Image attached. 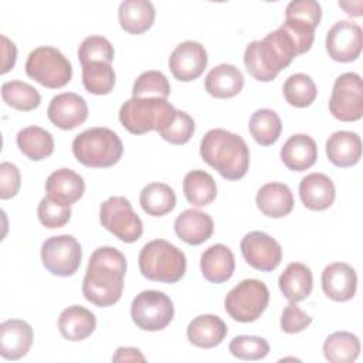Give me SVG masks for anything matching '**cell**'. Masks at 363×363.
I'll list each match as a JSON object with an SVG mask.
<instances>
[{"mask_svg":"<svg viewBox=\"0 0 363 363\" xmlns=\"http://www.w3.org/2000/svg\"><path fill=\"white\" fill-rule=\"evenodd\" d=\"M33 345V329L21 319H9L0 325V354L7 360L24 357Z\"/></svg>","mask_w":363,"mask_h":363,"instance_id":"18","label":"cell"},{"mask_svg":"<svg viewBox=\"0 0 363 363\" xmlns=\"http://www.w3.org/2000/svg\"><path fill=\"white\" fill-rule=\"evenodd\" d=\"M99 221L123 242H135L143 234L140 217L133 211L130 201L122 196H112L101 204Z\"/></svg>","mask_w":363,"mask_h":363,"instance_id":"10","label":"cell"},{"mask_svg":"<svg viewBox=\"0 0 363 363\" xmlns=\"http://www.w3.org/2000/svg\"><path fill=\"white\" fill-rule=\"evenodd\" d=\"M20 170L16 164L3 162L0 164V199L7 200L14 197L20 190Z\"/></svg>","mask_w":363,"mask_h":363,"instance_id":"46","label":"cell"},{"mask_svg":"<svg viewBox=\"0 0 363 363\" xmlns=\"http://www.w3.org/2000/svg\"><path fill=\"white\" fill-rule=\"evenodd\" d=\"M82 84L89 94L106 95L115 86V71L111 64L95 61L82 65Z\"/></svg>","mask_w":363,"mask_h":363,"instance_id":"38","label":"cell"},{"mask_svg":"<svg viewBox=\"0 0 363 363\" xmlns=\"http://www.w3.org/2000/svg\"><path fill=\"white\" fill-rule=\"evenodd\" d=\"M115 51L111 41L102 35H89L78 47V60L81 65L102 61L111 64L113 61Z\"/></svg>","mask_w":363,"mask_h":363,"instance_id":"41","label":"cell"},{"mask_svg":"<svg viewBox=\"0 0 363 363\" xmlns=\"http://www.w3.org/2000/svg\"><path fill=\"white\" fill-rule=\"evenodd\" d=\"M329 111L342 122H354L363 116V84L359 74L345 72L336 78Z\"/></svg>","mask_w":363,"mask_h":363,"instance_id":"11","label":"cell"},{"mask_svg":"<svg viewBox=\"0 0 363 363\" xmlns=\"http://www.w3.org/2000/svg\"><path fill=\"white\" fill-rule=\"evenodd\" d=\"M312 322V318L306 315L296 302H291L285 306L281 316V329L285 333H299L306 329Z\"/></svg>","mask_w":363,"mask_h":363,"instance_id":"45","label":"cell"},{"mask_svg":"<svg viewBox=\"0 0 363 363\" xmlns=\"http://www.w3.org/2000/svg\"><path fill=\"white\" fill-rule=\"evenodd\" d=\"M47 116L57 128L71 130L86 121L88 105L81 95L75 92H62L51 99Z\"/></svg>","mask_w":363,"mask_h":363,"instance_id":"16","label":"cell"},{"mask_svg":"<svg viewBox=\"0 0 363 363\" xmlns=\"http://www.w3.org/2000/svg\"><path fill=\"white\" fill-rule=\"evenodd\" d=\"M133 96L139 98H164L170 95V84L166 75L160 71H145L142 72L132 88Z\"/></svg>","mask_w":363,"mask_h":363,"instance_id":"40","label":"cell"},{"mask_svg":"<svg viewBox=\"0 0 363 363\" xmlns=\"http://www.w3.org/2000/svg\"><path fill=\"white\" fill-rule=\"evenodd\" d=\"M155 7L147 0H125L119 4L118 18L122 30L129 34L147 31L155 21Z\"/></svg>","mask_w":363,"mask_h":363,"instance_id":"30","label":"cell"},{"mask_svg":"<svg viewBox=\"0 0 363 363\" xmlns=\"http://www.w3.org/2000/svg\"><path fill=\"white\" fill-rule=\"evenodd\" d=\"M360 340L350 332H335L323 343V354L332 363H350L359 357Z\"/></svg>","mask_w":363,"mask_h":363,"instance_id":"36","label":"cell"},{"mask_svg":"<svg viewBox=\"0 0 363 363\" xmlns=\"http://www.w3.org/2000/svg\"><path fill=\"white\" fill-rule=\"evenodd\" d=\"M322 9L315 0H294L286 6L285 21L289 28L315 35V28L320 23Z\"/></svg>","mask_w":363,"mask_h":363,"instance_id":"31","label":"cell"},{"mask_svg":"<svg viewBox=\"0 0 363 363\" xmlns=\"http://www.w3.org/2000/svg\"><path fill=\"white\" fill-rule=\"evenodd\" d=\"M200 268L203 277L213 284L228 281L235 269V259L231 250L224 244L208 247L200 257Z\"/></svg>","mask_w":363,"mask_h":363,"instance_id":"22","label":"cell"},{"mask_svg":"<svg viewBox=\"0 0 363 363\" xmlns=\"http://www.w3.org/2000/svg\"><path fill=\"white\" fill-rule=\"evenodd\" d=\"M214 230L213 218L197 208L184 210L174 220V231L180 240L190 245H200L207 241Z\"/></svg>","mask_w":363,"mask_h":363,"instance_id":"21","label":"cell"},{"mask_svg":"<svg viewBox=\"0 0 363 363\" xmlns=\"http://www.w3.org/2000/svg\"><path fill=\"white\" fill-rule=\"evenodd\" d=\"M315 35H303L284 23L262 40L251 41L244 51V65L257 81L269 82L286 68L296 55L313 44Z\"/></svg>","mask_w":363,"mask_h":363,"instance_id":"1","label":"cell"},{"mask_svg":"<svg viewBox=\"0 0 363 363\" xmlns=\"http://www.w3.org/2000/svg\"><path fill=\"white\" fill-rule=\"evenodd\" d=\"M240 248L245 262L258 271H274L282 261L281 244L264 231L245 234Z\"/></svg>","mask_w":363,"mask_h":363,"instance_id":"13","label":"cell"},{"mask_svg":"<svg viewBox=\"0 0 363 363\" xmlns=\"http://www.w3.org/2000/svg\"><path fill=\"white\" fill-rule=\"evenodd\" d=\"M16 142L20 152L30 160H43L54 152L52 135L40 126L23 128L17 133Z\"/></svg>","mask_w":363,"mask_h":363,"instance_id":"32","label":"cell"},{"mask_svg":"<svg viewBox=\"0 0 363 363\" xmlns=\"http://www.w3.org/2000/svg\"><path fill=\"white\" fill-rule=\"evenodd\" d=\"M174 116V106L164 98L132 96L119 109L122 126L133 135H143L150 130L159 132L170 125Z\"/></svg>","mask_w":363,"mask_h":363,"instance_id":"4","label":"cell"},{"mask_svg":"<svg viewBox=\"0 0 363 363\" xmlns=\"http://www.w3.org/2000/svg\"><path fill=\"white\" fill-rule=\"evenodd\" d=\"M269 302V291L262 281L244 279L235 285L224 299L225 312L237 322L257 320Z\"/></svg>","mask_w":363,"mask_h":363,"instance_id":"8","label":"cell"},{"mask_svg":"<svg viewBox=\"0 0 363 363\" xmlns=\"http://www.w3.org/2000/svg\"><path fill=\"white\" fill-rule=\"evenodd\" d=\"M228 350L241 360H259L269 353V345L261 336L241 335L230 342Z\"/></svg>","mask_w":363,"mask_h":363,"instance_id":"42","label":"cell"},{"mask_svg":"<svg viewBox=\"0 0 363 363\" xmlns=\"http://www.w3.org/2000/svg\"><path fill=\"white\" fill-rule=\"evenodd\" d=\"M26 72L40 85L57 89L65 86L71 81L72 65L60 50L43 45L28 54Z\"/></svg>","mask_w":363,"mask_h":363,"instance_id":"7","label":"cell"},{"mask_svg":"<svg viewBox=\"0 0 363 363\" xmlns=\"http://www.w3.org/2000/svg\"><path fill=\"white\" fill-rule=\"evenodd\" d=\"M75 159L86 167H111L123 153L121 138L108 128H91L72 140Z\"/></svg>","mask_w":363,"mask_h":363,"instance_id":"6","label":"cell"},{"mask_svg":"<svg viewBox=\"0 0 363 363\" xmlns=\"http://www.w3.org/2000/svg\"><path fill=\"white\" fill-rule=\"evenodd\" d=\"M282 91L286 102L295 108H306L312 105L318 95L313 79L302 72L289 75L284 82Z\"/></svg>","mask_w":363,"mask_h":363,"instance_id":"39","label":"cell"},{"mask_svg":"<svg viewBox=\"0 0 363 363\" xmlns=\"http://www.w3.org/2000/svg\"><path fill=\"white\" fill-rule=\"evenodd\" d=\"M126 258L113 247L96 248L88 262L82 279V294L86 301L99 308L116 303L123 291Z\"/></svg>","mask_w":363,"mask_h":363,"instance_id":"2","label":"cell"},{"mask_svg":"<svg viewBox=\"0 0 363 363\" xmlns=\"http://www.w3.org/2000/svg\"><path fill=\"white\" fill-rule=\"evenodd\" d=\"M326 156L337 167L354 166L362 157V140L356 132L337 130L326 140Z\"/></svg>","mask_w":363,"mask_h":363,"instance_id":"23","label":"cell"},{"mask_svg":"<svg viewBox=\"0 0 363 363\" xmlns=\"http://www.w3.org/2000/svg\"><path fill=\"white\" fill-rule=\"evenodd\" d=\"M174 316L172 299L160 291L147 289L135 296L130 305V318L133 323L143 330L157 332L164 329Z\"/></svg>","mask_w":363,"mask_h":363,"instance_id":"9","label":"cell"},{"mask_svg":"<svg viewBox=\"0 0 363 363\" xmlns=\"http://www.w3.org/2000/svg\"><path fill=\"white\" fill-rule=\"evenodd\" d=\"M113 362H145V356L136 347H118L112 356Z\"/></svg>","mask_w":363,"mask_h":363,"instance_id":"48","label":"cell"},{"mask_svg":"<svg viewBox=\"0 0 363 363\" xmlns=\"http://www.w3.org/2000/svg\"><path fill=\"white\" fill-rule=\"evenodd\" d=\"M1 98L9 106L23 112L38 108L41 102L40 92L33 85L23 81L4 82L1 85Z\"/></svg>","mask_w":363,"mask_h":363,"instance_id":"37","label":"cell"},{"mask_svg":"<svg viewBox=\"0 0 363 363\" xmlns=\"http://www.w3.org/2000/svg\"><path fill=\"white\" fill-rule=\"evenodd\" d=\"M200 156L225 180L244 177L250 167V149L245 140L225 129H211L203 136Z\"/></svg>","mask_w":363,"mask_h":363,"instance_id":"3","label":"cell"},{"mask_svg":"<svg viewBox=\"0 0 363 363\" xmlns=\"http://www.w3.org/2000/svg\"><path fill=\"white\" fill-rule=\"evenodd\" d=\"M357 288V275L346 262L329 264L322 272V289L328 298L336 302L352 299Z\"/></svg>","mask_w":363,"mask_h":363,"instance_id":"17","label":"cell"},{"mask_svg":"<svg viewBox=\"0 0 363 363\" xmlns=\"http://www.w3.org/2000/svg\"><path fill=\"white\" fill-rule=\"evenodd\" d=\"M37 216L40 223L47 228H61L71 218L69 206H62L52 201L48 197H44L37 208Z\"/></svg>","mask_w":363,"mask_h":363,"instance_id":"44","label":"cell"},{"mask_svg":"<svg viewBox=\"0 0 363 363\" xmlns=\"http://www.w3.org/2000/svg\"><path fill=\"white\" fill-rule=\"evenodd\" d=\"M82 258V250L75 237L62 234L47 238L41 245V261L48 272L57 277L74 275Z\"/></svg>","mask_w":363,"mask_h":363,"instance_id":"12","label":"cell"},{"mask_svg":"<svg viewBox=\"0 0 363 363\" xmlns=\"http://www.w3.org/2000/svg\"><path fill=\"white\" fill-rule=\"evenodd\" d=\"M227 325L216 315H199L187 326V339L193 346L211 349L218 346L225 335Z\"/></svg>","mask_w":363,"mask_h":363,"instance_id":"28","label":"cell"},{"mask_svg":"<svg viewBox=\"0 0 363 363\" xmlns=\"http://www.w3.org/2000/svg\"><path fill=\"white\" fill-rule=\"evenodd\" d=\"M139 269L150 281L174 284L186 272V255L166 240H153L139 252Z\"/></svg>","mask_w":363,"mask_h":363,"instance_id":"5","label":"cell"},{"mask_svg":"<svg viewBox=\"0 0 363 363\" xmlns=\"http://www.w3.org/2000/svg\"><path fill=\"white\" fill-rule=\"evenodd\" d=\"M207 51L197 41H183L170 54L169 68L182 82L197 79L207 67Z\"/></svg>","mask_w":363,"mask_h":363,"instance_id":"15","label":"cell"},{"mask_svg":"<svg viewBox=\"0 0 363 363\" xmlns=\"http://www.w3.org/2000/svg\"><path fill=\"white\" fill-rule=\"evenodd\" d=\"M248 130L258 145L271 146L281 136L282 122L275 111L264 108L255 111L251 115L248 122Z\"/></svg>","mask_w":363,"mask_h":363,"instance_id":"35","label":"cell"},{"mask_svg":"<svg viewBox=\"0 0 363 363\" xmlns=\"http://www.w3.org/2000/svg\"><path fill=\"white\" fill-rule=\"evenodd\" d=\"M183 193L194 207L208 206L217 196V184L211 174L204 170H191L184 176Z\"/></svg>","mask_w":363,"mask_h":363,"instance_id":"33","label":"cell"},{"mask_svg":"<svg viewBox=\"0 0 363 363\" xmlns=\"http://www.w3.org/2000/svg\"><path fill=\"white\" fill-rule=\"evenodd\" d=\"M336 190L332 179L323 173H311L299 183V197L303 206L313 211L329 208L335 201Z\"/></svg>","mask_w":363,"mask_h":363,"instance_id":"20","label":"cell"},{"mask_svg":"<svg viewBox=\"0 0 363 363\" xmlns=\"http://www.w3.org/2000/svg\"><path fill=\"white\" fill-rule=\"evenodd\" d=\"M244 86L242 72L231 64H220L210 69L204 79L206 91L218 99L233 98L241 92Z\"/></svg>","mask_w":363,"mask_h":363,"instance_id":"27","label":"cell"},{"mask_svg":"<svg viewBox=\"0 0 363 363\" xmlns=\"http://www.w3.org/2000/svg\"><path fill=\"white\" fill-rule=\"evenodd\" d=\"M194 133V121L193 118L183 112L176 111V116L170 125L159 130L162 139L172 145H184L187 143Z\"/></svg>","mask_w":363,"mask_h":363,"instance_id":"43","label":"cell"},{"mask_svg":"<svg viewBox=\"0 0 363 363\" xmlns=\"http://www.w3.org/2000/svg\"><path fill=\"white\" fill-rule=\"evenodd\" d=\"M318 159L316 142L305 133L292 135L281 147L282 163L294 172H303L315 164Z\"/></svg>","mask_w":363,"mask_h":363,"instance_id":"24","label":"cell"},{"mask_svg":"<svg viewBox=\"0 0 363 363\" xmlns=\"http://www.w3.org/2000/svg\"><path fill=\"white\" fill-rule=\"evenodd\" d=\"M1 52H3V64H1V74H6L10 71L17 58V48L13 41H10L6 35H1Z\"/></svg>","mask_w":363,"mask_h":363,"instance_id":"47","label":"cell"},{"mask_svg":"<svg viewBox=\"0 0 363 363\" xmlns=\"http://www.w3.org/2000/svg\"><path fill=\"white\" fill-rule=\"evenodd\" d=\"M258 210L271 218H282L294 208V196L291 189L284 183L264 184L255 197Z\"/></svg>","mask_w":363,"mask_h":363,"instance_id":"25","label":"cell"},{"mask_svg":"<svg viewBox=\"0 0 363 363\" xmlns=\"http://www.w3.org/2000/svg\"><path fill=\"white\" fill-rule=\"evenodd\" d=\"M96 328L95 315L79 305H72L65 308L58 318V329L60 333L71 340L81 342L89 337Z\"/></svg>","mask_w":363,"mask_h":363,"instance_id":"26","label":"cell"},{"mask_svg":"<svg viewBox=\"0 0 363 363\" xmlns=\"http://www.w3.org/2000/svg\"><path fill=\"white\" fill-rule=\"evenodd\" d=\"M282 295L289 302H299L308 298L312 292L313 278L311 268L302 262H291L279 275L278 279Z\"/></svg>","mask_w":363,"mask_h":363,"instance_id":"29","label":"cell"},{"mask_svg":"<svg viewBox=\"0 0 363 363\" xmlns=\"http://www.w3.org/2000/svg\"><path fill=\"white\" fill-rule=\"evenodd\" d=\"M143 211L153 217H162L170 213L176 206V194L166 183H149L139 196Z\"/></svg>","mask_w":363,"mask_h":363,"instance_id":"34","label":"cell"},{"mask_svg":"<svg viewBox=\"0 0 363 363\" xmlns=\"http://www.w3.org/2000/svg\"><path fill=\"white\" fill-rule=\"evenodd\" d=\"M84 191L85 182L82 176L71 169H58L45 180L47 197L62 206H71L78 201Z\"/></svg>","mask_w":363,"mask_h":363,"instance_id":"19","label":"cell"},{"mask_svg":"<svg viewBox=\"0 0 363 363\" xmlns=\"http://www.w3.org/2000/svg\"><path fill=\"white\" fill-rule=\"evenodd\" d=\"M326 51L337 62H352L359 58L363 47L362 27L349 20L336 21L326 34Z\"/></svg>","mask_w":363,"mask_h":363,"instance_id":"14","label":"cell"}]
</instances>
